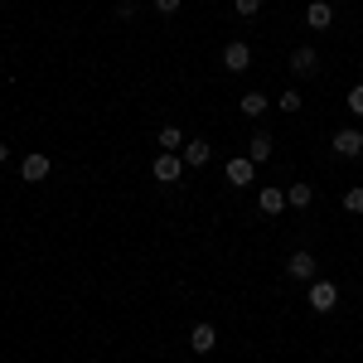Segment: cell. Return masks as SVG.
<instances>
[{
	"instance_id": "6da1fadb",
	"label": "cell",
	"mask_w": 363,
	"mask_h": 363,
	"mask_svg": "<svg viewBox=\"0 0 363 363\" xmlns=\"http://www.w3.org/2000/svg\"><path fill=\"white\" fill-rule=\"evenodd\" d=\"M306 306L315 310V315H330V310L339 306V286H335V281H320V277H315V281H310V291H306Z\"/></svg>"
},
{
	"instance_id": "7a4b0ae2",
	"label": "cell",
	"mask_w": 363,
	"mask_h": 363,
	"mask_svg": "<svg viewBox=\"0 0 363 363\" xmlns=\"http://www.w3.org/2000/svg\"><path fill=\"white\" fill-rule=\"evenodd\" d=\"M184 169H189V165H184L174 150H160V155H155V165H150V174H155L160 184H179V179H184Z\"/></svg>"
},
{
	"instance_id": "3957f363",
	"label": "cell",
	"mask_w": 363,
	"mask_h": 363,
	"mask_svg": "<svg viewBox=\"0 0 363 363\" xmlns=\"http://www.w3.org/2000/svg\"><path fill=\"white\" fill-rule=\"evenodd\" d=\"M335 155L339 160H363V131H354V126H344V131H335Z\"/></svg>"
},
{
	"instance_id": "277c9868",
	"label": "cell",
	"mask_w": 363,
	"mask_h": 363,
	"mask_svg": "<svg viewBox=\"0 0 363 363\" xmlns=\"http://www.w3.org/2000/svg\"><path fill=\"white\" fill-rule=\"evenodd\" d=\"M291 73H296V78H315V73H320V54H315L310 44H301V49L291 54Z\"/></svg>"
},
{
	"instance_id": "5b68a950",
	"label": "cell",
	"mask_w": 363,
	"mask_h": 363,
	"mask_svg": "<svg viewBox=\"0 0 363 363\" xmlns=\"http://www.w3.org/2000/svg\"><path fill=\"white\" fill-rule=\"evenodd\" d=\"M223 68H228V73H247V68H252V49L242 44V39H233V44L223 49Z\"/></svg>"
},
{
	"instance_id": "8992f818",
	"label": "cell",
	"mask_w": 363,
	"mask_h": 363,
	"mask_svg": "<svg viewBox=\"0 0 363 363\" xmlns=\"http://www.w3.org/2000/svg\"><path fill=\"white\" fill-rule=\"evenodd\" d=\"M223 174H228V184H252V179H257V165H252L247 155H233L223 165Z\"/></svg>"
},
{
	"instance_id": "52a82bcc",
	"label": "cell",
	"mask_w": 363,
	"mask_h": 363,
	"mask_svg": "<svg viewBox=\"0 0 363 363\" xmlns=\"http://www.w3.org/2000/svg\"><path fill=\"white\" fill-rule=\"evenodd\" d=\"M189 349H194V354H213V349H218V330H213V325H194V330H189Z\"/></svg>"
},
{
	"instance_id": "ba28073f",
	"label": "cell",
	"mask_w": 363,
	"mask_h": 363,
	"mask_svg": "<svg viewBox=\"0 0 363 363\" xmlns=\"http://www.w3.org/2000/svg\"><path fill=\"white\" fill-rule=\"evenodd\" d=\"M49 155H25V165H20V179L25 184H39V179H49Z\"/></svg>"
},
{
	"instance_id": "9c48e42d",
	"label": "cell",
	"mask_w": 363,
	"mask_h": 363,
	"mask_svg": "<svg viewBox=\"0 0 363 363\" xmlns=\"http://www.w3.org/2000/svg\"><path fill=\"white\" fill-rule=\"evenodd\" d=\"M272 150H277V140L267 136V131H257V136L247 140V160H252V165H267V160H272Z\"/></svg>"
},
{
	"instance_id": "30bf717a",
	"label": "cell",
	"mask_w": 363,
	"mask_h": 363,
	"mask_svg": "<svg viewBox=\"0 0 363 363\" xmlns=\"http://www.w3.org/2000/svg\"><path fill=\"white\" fill-rule=\"evenodd\" d=\"M286 277L315 281V257H310V252H291V262H286Z\"/></svg>"
},
{
	"instance_id": "8fae6325",
	"label": "cell",
	"mask_w": 363,
	"mask_h": 363,
	"mask_svg": "<svg viewBox=\"0 0 363 363\" xmlns=\"http://www.w3.org/2000/svg\"><path fill=\"white\" fill-rule=\"evenodd\" d=\"M208 150H213L208 140H184V150H179V160H184L189 169H199V165H208Z\"/></svg>"
},
{
	"instance_id": "7c38bea8",
	"label": "cell",
	"mask_w": 363,
	"mask_h": 363,
	"mask_svg": "<svg viewBox=\"0 0 363 363\" xmlns=\"http://www.w3.org/2000/svg\"><path fill=\"white\" fill-rule=\"evenodd\" d=\"M306 25H310V29H330V25H335V5L315 0V5L306 10Z\"/></svg>"
},
{
	"instance_id": "4fadbf2b",
	"label": "cell",
	"mask_w": 363,
	"mask_h": 363,
	"mask_svg": "<svg viewBox=\"0 0 363 363\" xmlns=\"http://www.w3.org/2000/svg\"><path fill=\"white\" fill-rule=\"evenodd\" d=\"M257 208H262V213H281V208H286V189H277V184H267V189L257 194Z\"/></svg>"
},
{
	"instance_id": "5bb4252c",
	"label": "cell",
	"mask_w": 363,
	"mask_h": 363,
	"mask_svg": "<svg viewBox=\"0 0 363 363\" xmlns=\"http://www.w3.org/2000/svg\"><path fill=\"white\" fill-rule=\"evenodd\" d=\"M310 199H315L310 184H286V203H291V208H310Z\"/></svg>"
},
{
	"instance_id": "9a60e30c",
	"label": "cell",
	"mask_w": 363,
	"mask_h": 363,
	"mask_svg": "<svg viewBox=\"0 0 363 363\" xmlns=\"http://www.w3.org/2000/svg\"><path fill=\"white\" fill-rule=\"evenodd\" d=\"M238 107H242L247 116H262V112H267V97H262V92H242V102H238Z\"/></svg>"
},
{
	"instance_id": "2e32d148",
	"label": "cell",
	"mask_w": 363,
	"mask_h": 363,
	"mask_svg": "<svg viewBox=\"0 0 363 363\" xmlns=\"http://www.w3.org/2000/svg\"><path fill=\"white\" fill-rule=\"evenodd\" d=\"M160 145H165V150H184V131H179V126H165V131H160Z\"/></svg>"
},
{
	"instance_id": "e0dca14e",
	"label": "cell",
	"mask_w": 363,
	"mask_h": 363,
	"mask_svg": "<svg viewBox=\"0 0 363 363\" xmlns=\"http://www.w3.org/2000/svg\"><path fill=\"white\" fill-rule=\"evenodd\" d=\"M281 112H301V107H306V102H301V92H296V87H286V92H281V102H277Z\"/></svg>"
},
{
	"instance_id": "ac0fdd59",
	"label": "cell",
	"mask_w": 363,
	"mask_h": 363,
	"mask_svg": "<svg viewBox=\"0 0 363 363\" xmlns=\"http://www.w3.org/2000/svg\"><path fill=\"white\" fill-rule=\"evenodd\" d=\"M344 107H349L354 116H363V83H359V87H349V97H344Z\"/></svg>"
},
{
	"instance_id": "d6986e66",
	"label": "cell",
	"mask_w": 363,
	"mask_h": 363,
	"mask_svg": "<svg viewBox=\"0 0 363 363\" xmlns=\"http://www.w3.org/2000/svg\"><path fill=\"white\" fill-rule=\"evenodd\" d=\"M344 208H349V213H363V184H354V189L344 194Z\"/></svg>"
},
{
	"instance_id": "ffe728a7",
	"label": "cell",
	"mask_w": 363,
	"mask_h": 363,
	"mask_svg": "<svg viewBox=\"0 0 363 363\" xmlns=\"http://www.w3.org/2000/svg\"><path fill=\"white\" fill-rule=\"evenodd\" d=\"M233 10H238L242 20H252V15H262V0H233Z\"/></svg>"
},
{
	"instance_id": "44dd1931",
	"label": "cell",
	"mask_w": 363,
	"mask_h": 363,
	"mask_svg": "<svg viewBox=\"0 0 363 363\" xmlns=\"http://www.w3.org/2000/svg\"><path fill=\"white\" fill-rule=\"evenodd\" d=\"M116 20H136V0H121L116 5Z\"/></svg>"
},
{
	"instance_id": "7402d4cb",
	"label": "cell",
	"mask_w": 363,
	"mask_h": 363,
	"mask_svg": "<svg viewBox=\"0 0 363 363\" xmlns=\"http://www.w3.org/2000/svg\"><path fill=\"white\" fill-rule=\"evenodd\" d=\"M150 5H155V10H160V15H174V10H179V5H184V0H150Z\"/></svg>"
},
{
	"instance_id": "603a6c76",
	"label": "cell",
	"mask_w": 363,
	"mask_h": 363,
	"mask_svg": "<svg viewBox=\"0 0 363 363\" xmlns=\"http://www.w3.org/2000/svg\"><path fill=\"white\" fill-rule=\"evenodd\" d=\"M5 160H10V145H5V140H0V165H5Z\"/></svg>"
}]
</instances>
